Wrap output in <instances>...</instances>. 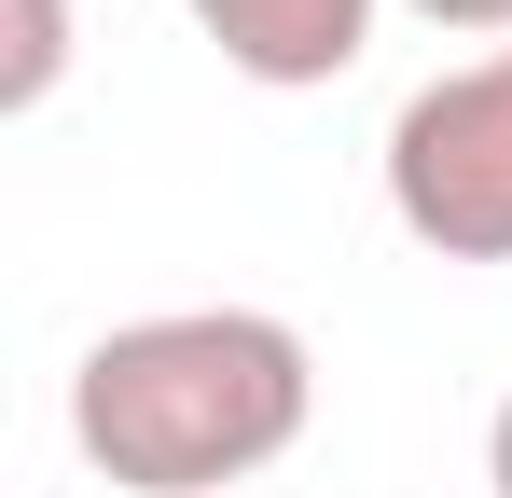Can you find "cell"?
I'll return each instance as SVG.
<instances>
[{
    "mask_svg": "<svg viewBox=\"0 0 512 498\" xmlns=\"http://www.w3.org/2000/svg\"><path fill=\"white\" fill-rule=\"evenodd\" d=\"M388 222L443 263H512V42L388 111Z\"/></svg>",
    "mask_w": 512,
    "mask_h": 498,
    "instance_id": "7a4b0ae2",
    "label": "cell"
},
{
    "mask_svg": "<svg viewBox=\"0 0 512 498\" xmlns=\"http://www.w3.org/2000/svg\"><path fill=\"white\" fill-rule=\"evenodd\" d=\"M180 14H194V42L236 83H277V97L346 83L360 42H374V0H180Z\"/></svg>",
    "mask_w": 512,
    "mask_h": 498,
    "instance_id": "3957f363",
    "label": "cell"
},
{
    "mask_svg": "<svg viewBox=\"0 0 512 498\" xmlns=\"http://www.w3.org/2000/svg\"><path fill=\"white\" fill-rule=\"evenodd\" d=\"M70 83V0H14V42H0V111H42Z\"/></svg>",
    "mask_w": 512,
    "mask_h": 498,
    "instance_id": "277c9868",
    "label": "cell"
},
{
    "mask_svg": "<svg viewBox=\"0 0 512 498\" xmlns=\"http://www.w3.org/2000/svg\"><path fill=\"white\" fill-rule=\"evenodd\" d=\"M319 415V360L277 305H153L70 374V443L125 498H222L277 471Z\"/></svg>",
    "mask_w": 512,
    "mask_h": 498,
    "instance_id": "6da1fadb",
    "label": "cell"
},
{
    "mask_svg": "<svg viewBox=\"0 0 512 498\" xmlns=\"http://www.w3.org/2000/svg\"><path fill=\"white\" fill-rule=\"evenodd\" d=\"M485 485H499V498H512V402H499V415H485Z\"/></svg>",
    "mask_w": 512,
    "mask_h": 498,
    "instance_id": "8992f818",
    "label": "cell"
},
{
    "mask_svg": "<svg viewBox=\"0 0 512 498\" xmlns=\"http://www.w3.org/2000/svg\"><path fill=\"white\" fill-rule=\"evenodd\" d=\"M402 14H429V28H457V42H485V56L512 42V0H402Z\"/></svg>",
    "mask_w": 512,
    "mask_h": 498,
    "instance_id": "5b68a950",
    "label": "cell"
}]
</instances>
